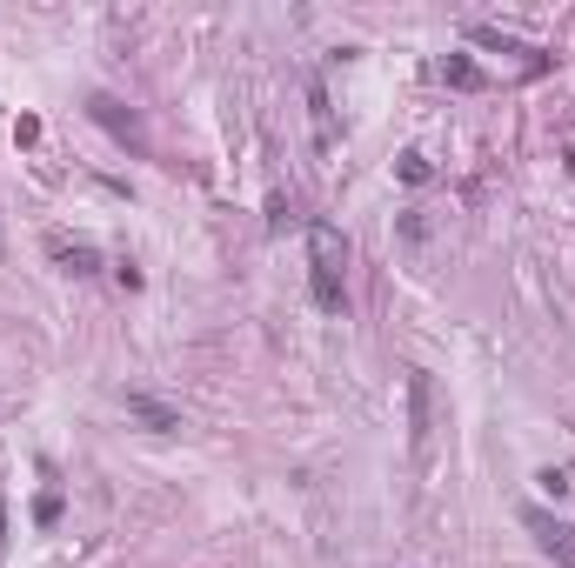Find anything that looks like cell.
Wrapping results in <instances>:
<instances>
[{
	"instance_id": "8992f818",
	"label": "cell",
	"mask_w": 575,
	"mask_h": 568,
	"mask_svg": "<svg viewBox=\"0 0 575 568\" xmlns=\"http://www.w3.org/2000/svg\"><path fill=\"white\" fill-rule=\"evenodd\" d=\"M128 415H141L147 428H161V435H175V428H181V415H175L168 401H154V395H128Z\"/></svg>"
},
{
	"instance_id": "8fae6325",
	"label": "cell",
	"mask_w": 575,
	"mask_h": 568,
	"mask_svg": "<svg viewBox=\"0 0 575 568\" xmlns=\"http://www.w3.org/2000/svg\"><path fill=\"white\" fill-rule=\"evenodd\" d=\"M0 555H8V501H0Z\"/></svg>"
},
{
	"instance_id": "7a4b0ae2",
	"label": "cell",
	"mask_w": 575,
	"mask_h": 568,
	"mask_svg": "<svg viewBox=\"0 0 575 568\" xmlns=\"http://www.w3.org/2000/svg\"><path fill=\"white\" fill-rule=\"evenodd\" d=\"M522 529L536 535V548H542L555 568H575V529L562 522V515H549V508H522Z\"/></svg>"
},
{
	"instance_id": "277c9868",
	"label": "cell",
	"mask_w": 575,
	"mask_h": 568,
	"mask_svg": "<svg viewBox=\"0 0 575 568\" xmlns=\"http://www.w3.org/2000/svg\"><path fill=\"white\" fill-rule=\"evenodd\" d=\"M87 114H94L100 128H108L115 141H134V147H141V121H134V114L121 108V100H115V94H87Z\"/></svg>"
},
{
	"instance_id": "30bf717a",
	"label": "cell",
	"mask_w": 575,
	"mask_h": 568,
	"mask_svg": "<svg viewBox=\"0 0 575 568\" xmlns=\"http://www.w3.org/2000/svg\"><path fill=\"white\" fill-rule=\"evenodd\" d=\"M536 482H542V488H549V495H568V475H562V469H542V475H536Z\"/></svg>"
},
{
	"instance_id": "5b68a950",
	"label": "cell",
	"mask_w": 575,
	"mask_h": 568,
	"mask_svg": "<svg viewBox=\"0 0 575 568\" xmlns=\"http://www.w3.org/2000/svg\"><path fill=\"white\" fill-rule=\"evenodd\" d=\"M47 254H55V262H61L68 275H94V268H100V254H94L87 241H61V234H47Z\"/></svg>"
},
{
	"instance_id": "9c48e42d",
	"label": "cell",
	"mask_w": 575,
	"mask_h": 568,
	"mask_svg": "<svg viewBox=\"0 0 575 568\" xmlns=\"http://www.w3.org/2000/svg\"><path fill=\"white\" fill-rule=\"evenodd\" d=\"M14 141H21V147H34V141H40V121H34V114H21V128H14Z\"/></svg>"
},
{
	"instance_id": "52a82bcc",
	"label": "cell",
	"mask_w": 575,
	"mask_h": 568,
	"mask_svg": "<svg viewBox=\"0 0 575 568\" xmlns=\"http://www.w3.org/2000/svg\"><path fill=\"white\" fill-rule=\"evenodd\" d=\"M442 81H448V87H482V68L468 61V55H448V61H442Z\"/></svg>"
},
{
	"instance_id": "3957f363",
	"label": "cell",
	"mask_w": 575,
	"mask_h": 568,
	"mask_svg": "<svg viewBox=\"0 0 575 568\" xmlns=\"http://www.w3.org/2000/svg\"><path fill=\"white\" fill-rule=\"evenodd\" d=\"M429 435H435V382L429 368H408V448L429 455Z\"/></svg>"
},
{
	"instance_id": "ba28073f",
	"label": "cell",
	"mask_w": 575,
	"mask_h": 568,
	"mask_svg": "<svg viewBox=\"0 0 575 568\" xmlns=\"http://www.w3.org/2000/svg\"><path fill=\"white\" fill-rule=\"evenodd\" d=\"M395 174H402L408 188H422V181H429V154H415V147H408L402 161H395Z\"/></svg>"
},
{
	"instance_id": "6da1fadb",
	"label": "cell",
	"mask_w": 575,
	"mask_h": 568,
	"mask_svg": "<svg viewBox=\"0 0 575 568\" xmlns=\"http://www.w3.org/2000/svg\"><path fill=\"white\" fill-rule=\"evenodd\" d=\"M342 262H348L342 234H335L328 221H315V228H308V294H315V307H328V315L348 301V294H342Z\"/></svg>"
}]
</instances>
